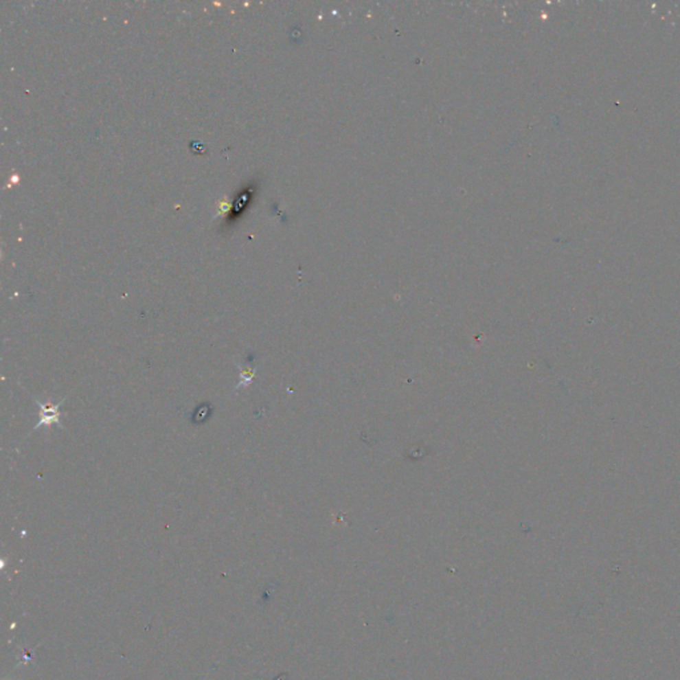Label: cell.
Listing matches in <instances>:
<instances>
[{
	"mask_svg": "<svg viewBox=\"0 0 680 680\" xmlns=\"http://www.w3.org/2000/svg\"><path fill=\"white\" fill-rule=\"evenodd\" d=\"M36 404L39 405V422L34 427V429L30 432V435L35 431H38L41 427H49V425H59L60 429H64V425L61 422V413L60 407L64 404V400H61L60 403L58 404H52V403H43V401L38 400L35 399Z\"/></svg>",
	"mask_w": 680,
	"mask_h": 680,
	"instance_id": "6da1fadb",
	"label": "cell"
},
{
	"mask_svg": "<svg viewBox=\"0 0 680 680\" xmlns=\"http://www.w3.org/2000/svg\"><path fill=\"white\" fill-rule=\"evenodd\" d=\"M240 383L237 384L236 391L240 389V387H249L250 383L254 381V378H256V370H247V368H243L240 365Z\"/></svg>",
	"mask_w": 680,
	"mask_h": 680,
	"instance_id": "7a4b0ae2",
	"label": "cell"
}]
</instances>
